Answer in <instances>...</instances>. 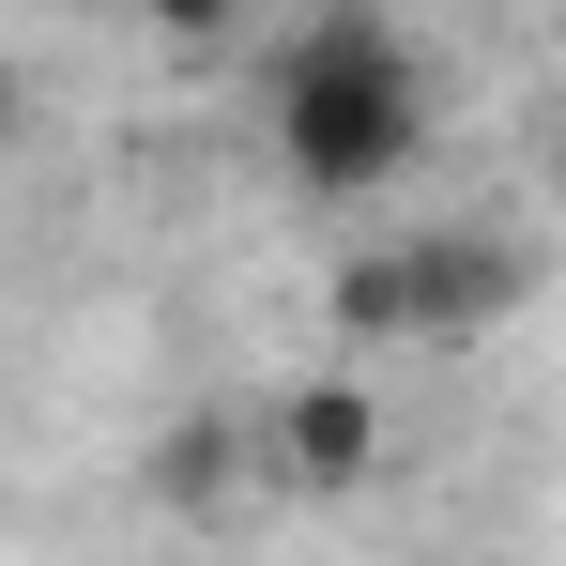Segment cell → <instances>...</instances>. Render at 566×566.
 <instances>
[{
    "label": "cell",
    "instance_id": "obj_1",
    "mask_svg": "<svg viewBox=\"0 0 566 566\" xmlns=\"http://www.w3.org/2000/svg\"><path fill=\"white\" fill-rule=\"evenodd\" d=\"M261 123H276L291 199L353 214V199H382L413 154H429V62H413V31H398V15L337 0V15L276 31V62H261Z\"/></svg>",
    "mask_w": 566,
    "mask_h": 566
},
{
    "label": "cell",
    "instance_id": "obj_2",
    "mask_svg": "<svg viewBox=\"0 0 566 566\" xmlns=\"http://www.w3.org/2000/svg\"><path fill=\"white\" fill-rule=\"evenodd\" d=\"M521 245L505 230H413V245H337L322 276V322L337 353H474L505 306H521Z\"/></svg>",
    "mask_w": 566,
    "mask_h": 566
},
{
    "label": "cell",
    "instance_id": "obj_3",
    "mask_svg": "<svg viewBox=\"0 0 566 566\" xmlns=\"http://www.w3.org/2000/svg\"><path fill=\"white\" fill-rule=\"evenodd\" d=\"M368 474H382V382L368 368L276 382V413H261V490H291V505H353Z\"/></svg>",
    "mask_w": 566,
    "mask_h": 566
},
{
    "label": "cell",
    "instance_id": "obj_4",
    "mask_svg": "<svg viewBox=\"0 0 566 566\" xmlns=\"http://www.w3.org/2000/svg\"><path fill=\"white\" fill-rule=\"evenodd\" d=\"M138 490H154L169 521H230V505L261 490V413H230V398H185V413L138 444Z\"/></svg>",
    "mask_w": 566,
    "mask_h": 566
},
{
    "label": "cell",
    "instance_id": "obj_5",
    "mask_svg": "<svg viewBox=\"0 0 566 566\" xmlns=\"http://www.w3.org/2000/svg\"><path fill=\"white\" fill-rule=\"evenodd\" d=\"M0 123H15V46H0Z\"/></svg>",
    "mask_w": 566,
    "mask_h": 566
},
{
    "label": "cell",
    "instance_id": "obj_6",
    "mask_svg": "<svg viewBox=\"0 0 566 566\" xmlns=\"http://www.w3.org/2000/svg\"><path fill=\"white\" fill-rule=\"evenodd\" d=\"M552 214H566V138H552Z\"/></svg>",
    "mask_w": 566,
    "mask_h": 566
}]
</instances>
